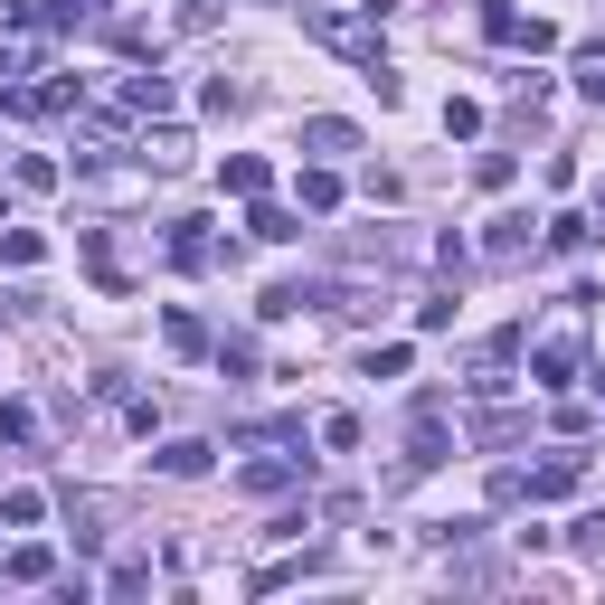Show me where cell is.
Listing matches in <instances>:
<instances>
[{
  "label": "cell",
  "mask_w": 605,
  "mask_h": 605,
  "mask_svg": "<svg viewBox=\"0 0 605 605\" xmlns=\"http://www.w3.org/2000/svg\"><path fill=\"white\" fill-rule=\"evenodd\" d=\"M539 378H549V388H568V370H578V331H549V341H539V360H530Z\"/></svg>",
  "instance_id": "6da1fadb"
},
{
  "label": "cell",
  "mask_w": 605,
  "mask_h": 605,
  "mask_svg": "<svg viewBox=\"0 0 605 605\" xmlns=\"http://www.w3.org/2000/svg\"><path fill=\"white\" fill-rule=\"evenodd\" d=\"M578 86H586V95L605 105V47H586V57H578Z\"/></svg>",
  "instance_id": "7a4b0ae2"
}]
</instances>
